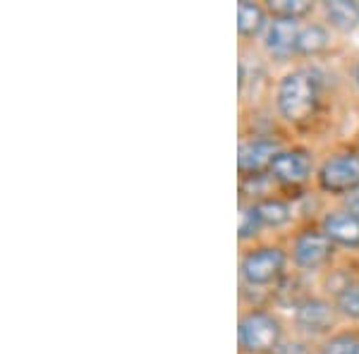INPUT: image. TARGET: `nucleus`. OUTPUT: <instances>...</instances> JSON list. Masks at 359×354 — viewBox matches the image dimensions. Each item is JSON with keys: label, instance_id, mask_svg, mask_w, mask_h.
Segmentation results:
<instances>
[{"label": "nucleus", "instance_id": "obj_18", "mask_svg": "<svg viewBox=\"0 0 359 354\" xmlns=\"http://www.w3.org/2000/svg\"><path fill=\"white\" fill-rule=\"evenodd\" d=\"M264 225L262 216H259V208L257 206H247L242 208L240 213V237H252L257 235V230Z\"/></svg>", "mask_w": 359, "mask_h": 354}, {"label": "nucleus", "instance_id": "obj_5", "mask_svg": "<svg viewBox=\"0 0 359 354\" xmlns=\"http://www.w3.org/2000/svg\"><path fill=\"white\" fill-rule=\"evenodd\" d=\"M333 257V242L326 232L306 230L294 242V261L302 268H318Z\"/></svg>", "mask_w": 359, "mask_h": 354}, {"label": "nucleus", "instance_id": "obj_19", "mask_svg": "<svg viewBox=\"0 0 359 354\" xmlns=\"http://www.w3.org/2000/svg\"><path fill=\"white\" fill-rule=\"evenodd\" d=\"M347 208H350V213H355L359 218V187L355 191H350V196H347Z\"/></svg>", "mask_w": 359, "mask_h": 354}, {"label": "nucleus", "instance_id": "obj_10", "mask_svg": "<svg viewBox=\"0 0 359 354\" xmlns=\"http://www.w3.org/2000/svg\"><path fill=\"white\" fill-rule=\"evenodd\" d=\"M323 232L331 237V242L345 247H359V218L355 213H331L323 220Z\"/></svg>", "mask_w": 359, "mask_h": 354}, {"label": "nucleus", "instance_id": "obj_4", "mask_svg": "<svg viewBox=\"0 0 359 354\" xmlns=\"http://www.w3.org/2000/svg\"><path fill=\"white\" fill-rule=\"evenodd\" d=\"M283 266H285V257H283L280 249L264 247L247 254L245 261H242V275H245L249 285H269L280 275Z\"/></svg>", "mask_w": 359, "mask_h": 354}, {"label": "nucleus", "instance_id": "obj_3", "mask_svg": "<svg viewBox=\"0 0 359 354\" xmlns=\"http://www.w3.org/2000/svg\"><path fill=\"white\" fill-rule=\"evenodd\" d=\"M318 182L326 191L343 194L359 187V156L357 154H338L323 163L318 172Z\"/></svg>", "mask_w": 359, "mask_h": 354}, {"label": "nucleus", "instance_id": "obj_13", "mask_svg": "<svg viewBox=\"0 0 359 354\" xmlns=\"http://www.w3.org/2000/svg\"><path fill=\"white\" fill-rule=\"evenodd\" d=\"M326 46H328V32L321 25H309V27L299 29L297 53L316 55V53H321Z\"/></svg>", "mask_w": 359, "mask_h": 354}, {"label": "nucleus", "instance_id": "obj_14", "mask_svg": "<svg viewBox=\"0 0 359 354\" xmlns=\"http://www.w3.org/2000/svg\"><path fill=\"white\" fill-rule=\"evenodd\" d=\"M269 8L276 17H283V20H297V17L309 13L311 3L309 0H271Z\"/></svg>", "mask_w": 359, "mask_h": 354}, {"label": "nucleus", "instance_id": "obj_6", "mask_svg": "<svg viewBox=\"0 0 359 354\" xmlns=\"http://www.w3.org/2000/svg\"><path fill=\"white\" fill-rule=\"evenodd\" d=\"M271 172H273L276 179L285 184H299L309 177L311 158L304 151H280L271 163Z\"/></svg>", "mask_w": 359, "mask_h": 354}, {"label": "nucleus", "instance_id": "obj_8", "mask_svg": "<svg viewBox=\"0 0 359 354\" xmlns=\"http://www.w3.org/2000/svg\"><path fill=\"white\" fill-rule=\"evenodd\" d=\"M297 39H299L297 22L276 17L273 25L269 27V34H266V48L276 57H285L292 50H297Z\"/></svg>", "mask_w": 359, "mask_h": 354}, {"label": "nucleus", "instance_id": "obj_16", "mask_svg": "<svg viewBox=\"0 0 359 354\" xmlns=\"http://www.w3.org/2000/svg\"><path fill=\"white\" fill-rule=\"evenodd\" d=\"M338 309L345 316L359 318V280L347 282L338 290Z\"/></svg>", "mask_w": 359, "mask_h": 354}, {"label": "nucleus", "instance_id": "obj_7", "mask_svg": "<svg viewBox=\"0 0 359 354\" xmlns=\"http://www.w3.org/2000/svg\"><path fill=\"white\" fill-rule=\"evenodd\" d=\"M278 154H280V147L273 139H254L240 149V170L259 172L264 168H271Z\"/></svg>", "mask_w": 359, "mask_h": 354}, {"label": "nucleus", "instance_id": "obj_20", "mask_svg": "<svg viewBox=\"0 0 359 354\" xmlns=\"http://www.w3.org/2000/svg\"><path fill=\"white\" fill-rule=\"evenodd\" d=\"M276 354H306V352L302 345H283V347H278Z\"/></svg>", "mask_w": 359, "mask_h": 354}, {"label": "nucleus", "instance_id": "obj_2", "mask_svg": "<svg viewBox=\"0 0 359 354\" xmlns=\"http://www.w3.org/2000/svg\"><path fill=\"white\" fill-rule=\"evenodd\" d=\"M280 326L271 313L252 311L240 321V345L247 352H269L278 345Z\"/></svg>", "mask_w": 359, "mask_h": 354}, {"label": "nucleus", "instance_id": "obj_1", "mask_svg": "<svg viewBox=\"0 0 359 354\" xmlns=\"http://www.w3.org/2000/svg\"><path fill=\"white\" fill-rule=\"evenodd\" d=\"M318 103V82L311 72L297 69L290 72L278 86V110L290 123H302L311 118Z\"/></svg>", "mask_w": 359, "mask_h": 354}, {"label": "nucleus", "instance_id": "obj_11", "mask_svg": "<svg viewBox=\"0 0 359 354\" xmlns=\"http://www.w3.org/2000/svg\"><path fill=\"white\" fill-rule=\"evenodd\" d=\"M326 15L333 27L343 29V32H350V29H355L359 22V3L333 0V3H326Z\"/></svg>", "mask_w": 359, "mask_h": 354}, {"label": "nucleus", "instance_id": "obj_12", "mask_svg": "<svg viewBox=\"0 0 359 354\" xmlns=\"http://www.w3.org/2000/svg\"><path fill=\"white\" fill-rule=\"evenodd\" d=\"M264 25H266V17L259 5L247 3V0H242V3L237 5V29H240V34L254 36V34L262 32Z\"/></svg>", "mask_w": 359, "mask_h": 354}, {"label": "nucleus", "instance_id": "obj_21", "mask_svg": "<svg viewBox=\"0 0 359 354\" xmlns=\"http://www.w3.org/2000/svg\"><path fill=\"white\" fill-rule=\"evenodd\" d=\"M355 84L359 86V65L355 67Z\"/></svg>", "mask_w": 359, "mask_h": 354}, {"label": "nucleus", "instance_id": "obj_15", "mask_svg": "<svg viewBox=\"0 0 359 354\" xmlns=\"http://www.w3.org/2000/svg\"><path fill=\"white\" fill-rule=\"evenodd\" d=\"M259 208V216H262L264 225H283L290 220V208L287 204H283V201H262V204H257Z\"/></svg>", "mask_w": 359, "mask_h": 354}, {"label": "nucleus", "instance_id": "obj_17", "mask_svg": "<svg viewBox=\"0 0 359 354\" xmlns=\"http://www.w3.org/2000/svg\"><path fill=\"white\" fill-rule=\"evenodd\" d=\"M323 354H359L357 335H335L323 345Z\"/></svg>", "mask_w": 359, "mask_h": 354}, {"label": "nucleus", "instance_id": "obj_9", "mask_svg": "<svg viewBox=\"0 0 359 354\" xmlns=\"http://www.w3.org/2000/svg\"><path fill=\"white\" fill-rule=\"evenodd\" d=\"M297 326L306 333H326L333 326V311L321 299H304L297 306Z\"/></svg>", "mask_w": 359, "mask_h": 354}]
</instances>
